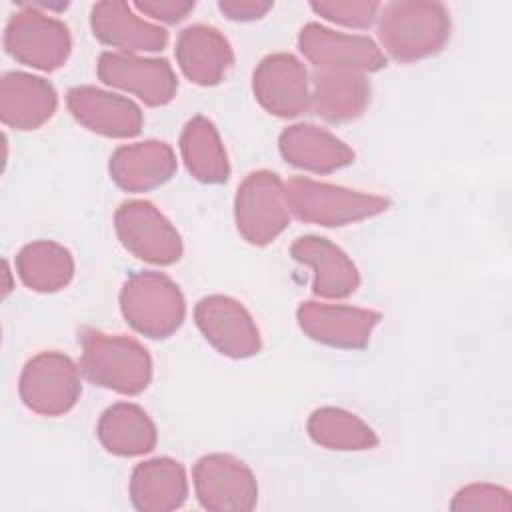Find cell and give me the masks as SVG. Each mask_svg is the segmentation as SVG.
Masks as SVG:
<instances>
[{
  "instance_id": "7c38bea8",
  "label": "cell",
  "mask_w": 512,
  "mask_h": 512,
  "mask_svg": "<svg viewBox=\"0 0 512 512\" xmlns=\"http://www.w3.org/2000/svg\"><path fill=\"white\" fill-rule=\"evenodd\" d=\"M194 320L204 338L224 356L250 358L262 348L260 332L250 312L230 296H204L194 308Z\"/></svg>"
},
{
  "instance_id": "4fadbf2b",
  "label": "cell",
  "mask_w": 512,
  "mask_h": 512,
  "mask_svg": "<svg viewBox=\"0 0 512 512\" xmlns=\"http://www.w3.org/2000/svg\"><path fill=\"white\" fill-rule=\"evenodd\" d=\"M252 90L260 106L278 118H294L310 108L306 66L288 52H276L260 60L252 74Z\"/></svg>"
},
{
  "instance_id": "5b68a950",
  "label": "cell",
  "mask_w": 512,
  "mask_h": 512,
  "mask_svg": "<svg viewBox=\"0 0 512 512\" xmlns=\"http://www.w3.org/2000/svg\"><path fill=\"white\" fill-rule=\"evenodd\" d=\"M286 184L270 170L250 172L238 186L234 198V218L240 236L254 244L274 242L290 224Z\"/></svg>"
},
{
  "instance_id": "484cf974",
  "label": "cell",
  "mask_w": 512,
  "mask_h": 512,
  "mask_svg": "<svg viewBox=\"0 0 512 512\" xmlns=\"http://www.w3.org/2000/svg\"><path fill=\"white\" fill-rule=\"evenodd\" d=\"M16 272L24 286L34 292H58L74 276V258L58 242L34 240L18 252Z\"/></svg>"
},
{
  "instance_id": "603a6c76",
  "label": "cell",
  "mask_w": 512,
  "mask_h": 512,
  "mask_svg": "<svg viewBox=\"0 0 512 512\" xmlns=\"http://www.w3.org/2000/svg\"><path fill=\"white\" fill-rule=\"evenodd\" d=\"M188 478L180 462L152 458L140 462L130 478V500L142 512H168L186 502Z\"/></svg>"
},
{
  "instance_id": "e0dca14e",
  "label": "cell",
  "mask_w": 512,
  "mask_h": 512,
  "mask_svg": "<svg viewBox=\"0 0 512 512\" xmlns=\"http://www.w3.org/2000/svg\"><path fill=\"white\" fill-rule=\"evenodd\" d=\"M92 34L112 48L126 54L160 52L168 42V32L140 18L130 4L106 0L96 2L90 12Z\"/></svg>"
},
{
  "instance_id": "ffe728a7",
  "label": "cell",
  "mask_w": 512,
  "mask_h": 512,
  "mask_svg": "<svg viewBox=\"0 0 512 512\" xmlns=\"http://www.w3.org/2000/svg\"><path fill=\"white\" fill-rule=\"evenodd\" d=\"M54 86L34 74L8 72L0 80V118L16 130H36L56 112Z\"/></svg>"
},
{
  "instance_id": "4316f807",
  "label": "cell",
  "mask_w": 512,
  "mask_h": 512,
  "mask_svg": "<svg viewBox=\"0 0 512 512\" xmlns=\"http://www.w3.org/2000/svg\"><path fill=\"white\" fill-rule=\"evenodd\" d=\"M306 428L310 438L328 450L360 452L378 446L376 432L362 418L344 408L324 406L314 410Z\"/></svg>"
},
{
  "instance_id": "6da1fadb",
  "label": "cell",
  "mask_w": 512,
  "mask_h": 512,
  "mask_svg": "<svg viewBox=\"0 0 512 512\" xmlns=\"http://www.w3.org/2000/svg\"><path fill=\"white\" fill-rule=\"evenodd\" d=\"M378 38L386 54L398 62L428 58L450 38V14L440 2L396 0L380 6Z\"/></svg>"
},
{
  "instance_id": "2e32d148",
  "label": "cell",
  "mask_w": 512,
  "mask_h": 512,
  "mask_svg": "<svg viewBox=\"0 0 512 512\" xmlns=\"http://www.w3.org/2000/svg\"><path fill=\"white\" fill-rule=\"evenodd\" d=\"M296 262L312 268V292L320 298H348L360 286V274L350 256L320 236H300L290 246Z\"/></svg>"
},
{
  "instance_id": "1f68e13d",
  "label": "cell",
  "mask_w": 512,
  "mask_h": 512,
  "mask_svg": "<svg viewBox=\"0 0 512 512\" xmlns=\"http://www.w3.org/2000/svg\"><path fill=\"white\" fill-rule=\"evenodd\" d=\"M4 272H6V286H4V296H6V294L12 290L10 280H8V278H10V270H8V264H6V262H4Z\"/></svg>"
},
{
  "instance_id": "f546056e",
  "label": "cell",
  "mask_w": 512,
  "mask_h": 512,
  "mask_svg": "<svg viewBox=\"0 0 512 512\" xmlns=\"http://www.w3.org/2000/svg\"><path fill=\"white\" fill-rule=\"evenodd\" d=\"M134 8L154 20L176 24L194 10V2H180V0H144L142 2L140 0V2H134Z\"/></svg>"
},
{
  "instance_id": "30bf717a",
  "label": "cell",
  "mask_w": 512,
  "mask_h": 512,
  "mask_svg": "<svg viewBox=\"0 0 512 512\" xmlns=\"http://www.w3.org/2000/svg\"><path fill=\"white\" fill-rule=\"evenodd\" d=\"M298 48L318 70L364 74L378 72L386 66V56L372 38L336 32L316 22H308L300 30Z\"/></svg>"
},
{
  "instance_id": "7402d4cb",
  "label": "cell",
  "mask_w": 512,
  "mask_h": 512,
  "mask_svg": "<svg viewBox=\"0 0 512 512\" xmlns=\"http://www.w3.org/2000/svg\"><path fill=\"white\" fill-rule=\"evenodd\" d=\"M370 102V84L364 74L316 70L310 80V108L332 124L356 120Z\"/></svg>"
},
{
  "instance_id": "52a82bcc",
  "label": "cell",
  "mask_w": 512,
  "mask_h": 512,
  "mask_svg": "<svg viewBox=\"0 0 512 512\" xmlns=\"http://www.w3.org/2000/svg\"><path fill=\"white\" fill-rule=\"evenodd\" d=\"M18 392L24 406L32 412L40 416H62L80 398V372L66 354L46 350L24 364Z\"/></svg>"
},
{
  "instance_id": "8fae6325",
  "label": "cell",
  "mask_w": 512,
  "mask_h": 512,
  "mask_svg": "<svg viewBox=\"0 0 512 512\" xmlns=\"http://www.w3.org/2000/svg\"><path fill=\"white\" fill-rule=\"evenodd\" d=\"M98 78L112 88L138 96L148 106L172 102L178 90V80L168 60L126 52H102L98 58Z\"/></svg>"
},
{
  "instance_id": "ba28073f",
  "label": "cell",
  "mask_w": 512,
  "mask_h": 512,
  "mask_svg": "<svg viewBox=\"0 0 512 512\" xmlns=\"http://www.w3.org/2000/svg\"><path fill=\"white\" fill-rule=\"evenodd\" d=\"M114 228L120 244L144 262L168 266L182 256L178 230L148 200L122 202L114 214Z\"/></svg>"
},
{
  "instance_id": "277c9868",
  "label": "cell",
  "mask_w": 512,
  "mask_h": 512,
  "mask_svg": "<svg viewBox=\"0 0 512 512\" xmlns=\"http://www.w3.org/2000/svg\"><path fill=\"white\" fill-rule=\"evenodd\" d=\"M120 310L126 322L148 338H168L186 316L180 288L162 272H136L120 290Z\"/></svg>"
},
{
  "instance_id": "5bb4252c",
  "label": "cell",
  "mask_w": 512,
  "mask_h": 512,
  "mask_svg": "<svg viewBox=\"0 0 512 512\" xmlns=\"http://www.w3.org/2000/svg\"><path fill=\"white\" fill-rule=\"evenodd\" d=\"M296 318L308 338L326 346L354 350L368 344L382 314L368 308L310 300L298 306Z\"/></svg>"
},
{
  "instance_id": "44dd1931",
  "label": "cell",
  "mask_w": 512,
  "mask_h": 512,
  "mask_svg": "<svg viewBox=\"0 0 512 512\" xmlns=\"http://www.w3.org/2000/svg\"><path fill=\"white\" fill-rule=\"evenodd\" d=\"M278 148L288 164L314 174H328L354 162V150L346 142L314 124L284 128Z\"/></svg>"
},
{
  "instance_id": "3957f363",
  "label": "cell",
  "mask_w": 512,
  "mask_h": 512,
  "mask_svg": "<svg viewBox=\"0 0 512 512\" xmlns=\"http://www.w3.org/2000/svg\"><path fill=\"white\" fill-rule=\"evenodd\" d=\"M284 184L290 212L304 222L328 228L374 218L390 206V200L384 196L316 182L304 176L292 178Z\"/></svg>"
},
{
  "instance_id": "cb8c5ba5",
  "label": "cell",
  "mask_w": 512,
  "mask_h": 512,
  "mask_svg": "<svg viewBox=\"0 0 512 512\" xmlns=\"http://www.w3.org/2000/svg\"><path fill=\"white\" fill-rule=\"evenodd\" d=\"M100 444L116 456H140L154 450L158 434L148 414L130 402L106 408L96 428Z\"/></svg>"
},
{
  "instance_id": "83f0119b",
  "label": "cell",
  "mask_w": 512,
  "mask_h": 512,
  "mask_svg": "<svg viewBox=\"0 0 512 512\" xmlns=\"http://www.w3.org/2000/svg\"><path fill=\"white\" fill-rule=\"evenodd\" d=\"M378 2H368V0H320V2H312L310 8L334 22V24H342L348 28H368L378 20V12H380Z\"/></svg>"
},
{
  "instance_id": "f1b7e54d",
  "label": "cell",
  "mask_w": 512,
  "mask_h": 512,
  "mask_svg": "<svg viewBox=\"0 0 512 512\" xmlns=\"http://www.w3.org/2000/svg\"><path fill=\"white\" fill-rule=\"evenodd\" d=\"M450 508L454 512H510L512 496L496 484H470L456 492Z\"/></svg>"
},
{
  "instance_id": "d6986e66",
  "label": "cell",
  "mask_w": 512,
  "mask_h": 512,
  "mask_svg": "<svg viewBox=\"0 0 512 512\" xmlns=\"http://www.w3.org/2000/svg\"><path fill=\"white\" fill-rule=\"evenodd\" d=\"M176 172L174 150L160 140L120 146L110 156V178L126 192H146L168 182Z\"/></svg>"
},
{
  "instance_id": "d4e9b609",
  "label": "cell",
  "mask_w": 512,
  "mask_h": 512,
  "mask_svg": "<svg viewBox=\"0 0 512 512\" xmlns=\"http://www.w3.org/2000/svg\"><path fill=\"white\" fill-rule=\"evenodd\" d=\"M180 154L186 170L204 184H222L230 176V162L216 126L194 116L180 134Z\"/></svg>"
},
{
  "instance_id": "9c48e42d",
  "label": "cell",
  "mask_w": 512,
  "mask_h": 512,
  "mask_svg": "<svg viewBox=\"0 0 512 512\" xmlns=\"http://www.w3.org/2000/svg\"><path fill=\"white\" fill-rule=\"evenodd\" d=\"M196 498L212 512H246L258 502L252 470L230 454L202 456L192 470Z\"/></svg>"
},
{
  "instance_id": "9a60e30c",
  "label": "cell",
  "mask_w": 512,
  "mask_h": 512,
  "mask_svg": "<svg viewBox=\"0 0 512 512\" xmlns=\"http://www.w3.org/2000/svg\"><path fill=\"white\" fill-rule=\"evenodd\" d=\"M72 116L88 130L108 138H132L142 130L140 108L108 90L96 86H74L66 94Z\"/></svg>"
},
{
  "instance_id": "ac0fdd59",
  "label": "cell",
  "mask_w": 512,
  "mask_h": 512,
  "mask_svg": "<svg viewBox=\"0 0 512 512\" xmlns=\"http://www.w3.org/2000/svg\"><path fill=\"white\" fill-rule=\"evenodd\" d=\"M176 60L182 74L198 86H214L232 68L234 54L220 30L206 24L184 28L176 38Z\"/></svg>"
},
{
  "instance_id": "7a4b0ae2",
  "label": "cell",
  "mask_w": 512,
  "mask_h": 512,
  "mask_svg": "<svg viewBox=\"0 0 512 512\" xmlns=\"http://www.w3.org/2000/svg\"><path fill=\"white\" fill-rule=\"evenodd\" d=\"M80 346V370L90 382L126 396H136L148 388L152 358L138 340L122 334L84 330L80 334Z\"/></svg>"
},
{
  "instance_id": "8992f818",
  "label": "cell",
  "mask_w": 512,
  "mask_h": 512,
  "mask_svg": "<svg viewBox=\"0 0 512 512\" xmlns=\"http://www.w3.org/2000/svg\"><path fill=\"white\" fill-rule=\"evenodd\" d=\"M4 46L14 60L42 72H54L68 60L72 38L64 22L26 6L10 16Z\"/></svg>"
},
{
  "instance_id": "4dcf8cb0",
  "label": "cell",
  "mask_w": 512,
  "mask_h": 512,
  "mask_svg": "<svg viewBox=\"0 0 512 512\" xmlns=\"http://www.w3.org/2000/svg\"><path fill=\"white\" fill-rule=\"evenodd\" d=\"M220 12L234 22H252L266 16L272 10V2L260 0H220Z\"/></svg>"
}]
</instances>
